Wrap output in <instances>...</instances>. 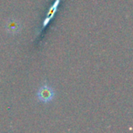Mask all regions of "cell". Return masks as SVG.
Returning <instances> with one entry per match:
<instances>
[{"label": "cell", "instance_id": "obj_1", "mask_svg": "<svg viewBox=\"0 0 133 133\" xmlns=\"http://www.w3.org/2000/svg\"><path fill=\"white\" fill-rule=\"evenodd\" d=\"M37 98L42 102H49L54 98V91L50 87L44 85L37 91Z\"/></svg>", "mask_w": 133, "mask_h": 133}]
</instances>
